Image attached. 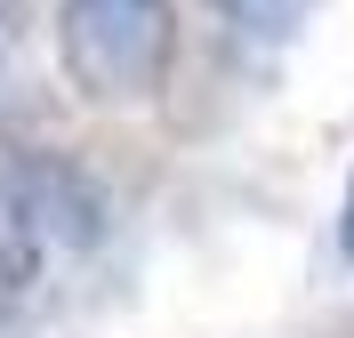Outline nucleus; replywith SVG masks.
Wrapping results in <instances>:
<instances>
[{"label":"nucleus","mask_w":354,"mask_h":338,"mask_svg":"<svg viewBox=\"0 0 354 338\" xmlns=\"http://www.w3.org/2000/svg\"><path fill=\"white\" fill-rule=\"evenodd\" d=\"M0 65H8V8H0Z\"/></svg>","instance_id":"39448f33"},{"label":"nucleus","mask_w":354,"mask_h":338,"mask_svg":"<svg viewBox=\"0 0 354 338\" xmlns=\"http://www.w3.org/2000/svg\"><path fill=\"white\" fill-rule=\"evenodd\" d=\"M0 209H8V234L32 250H88L105 234V185L73 153H17L0 178Z\"/></svg>","instance_id":"f03ea898"},{"label":"nucleus","mask_w":354,"mask_h":338,"mask_svg":"<svg viewBox=\"0 0 354 338\" xmlns=\"http://www.w3.org/2000/svg\"><path fill=\"white\" fill-rule=\"evenodd\" d=\"M32 290H41V250L17 242V234H0V330H17V322H24Z\"/></svg>","instance_id":"7ed1b4c3"},{"label":"nucleus","mask_w":354,"mask_h":338,"mask_svg":"<svg viewBox=\"0 0 354 338\" xmlns=\"http://www.w3.org/2000/svg\"><path fill=\"white\" fill-rule=\"evenodd\" d=\"M65 81L97 105L153 97L177 65V8L169 0H65L57 8Z\"/></svg>","instance_id":"f257e3e1"},{"label":"nucleus","mask_w":354,"mask_h":338,"mask_svg":"<svg viewBox=\"0 0 354 338\" xmlns=\"http://www.w3.org/2000/svg\"><path fill=\"white\" fill-rule=\"evenodd\" d=\"M338 250L354 258V185H346V209H338Z\"/></svg>","instance_id":"20e7f679"}]
</instances>
